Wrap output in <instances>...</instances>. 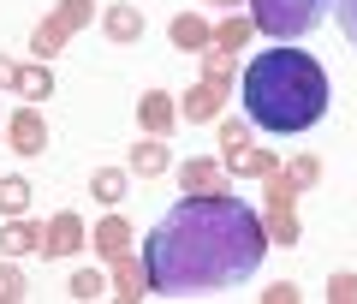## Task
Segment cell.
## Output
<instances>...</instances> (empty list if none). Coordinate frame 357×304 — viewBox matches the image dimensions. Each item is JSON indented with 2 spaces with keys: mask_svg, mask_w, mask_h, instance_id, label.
<instances>
[{
  "mask_svg": "<svg viewBox=\"0 0 357 304\" xmlns=\"http://www.w3.org/2000/svg\"><path fill=\"white\" fill-rule=\"evenodd\" d=\"M220 108H227V78H197V84L178 96V114L191 120V126H208V120H220Z\"/></svg>",
  "mask_w": 357,
  "mask_h": 304,
  "instance_id": "cell-6",
  "label": "cell"
},
{
  "mask_svg": "<svg viewBox=\"0 0 357 304\" xmlns=\"http://www.w3.org/2000/svg\"><path fill=\"white\" fill-rule=\"evenodd\" d=\"M328 298L333 304H357V275H351V268H340V275L328 280Z\"/></svg>",
  "mask_w": 357,
  "mask_h": 304,
  "instance_id": "cell-25",
  "label": "cell"
},
{
  "mask_svg": "<svg viewBox=\"0 0 357 304\" xmlns=\"http://www.w3.org/2000/svg\"><path fill=\"white\" fill-rule=\"evenodd\" d=\"M167 167H173V150H167L161 138H143L137 150H131V167H126V173H131V179H161Z\"/></svg>",
  "mask_w": 357,
  "mask_h": 304,
  "instance_id": "cell-14",
  "label": "cell"
},
{
  "mask_svg": "<svg viewBox=\"0 0 357 304\" xmlns=\"http://www.w3.org/2000/svg\"><path fill=\"white\" fill-rule=\"evenodd\" d=\"M13 84H18V66L6 60V54H0V89H13Z\"/></svg>",
  "mask_w": 357,
  "mask_h": 304,
  "instance_id": "cell-29",
  "label": "cell"
},
{
  "mask_svg": "<svg viewBox=\"0 0 357 304\" xmlns=\"http://www.w3.org/2000/svg\"><path fill=\"white\" fill-rule=\"evenodd\" d=\"M149 268H143V256L131 263V256H119L114 263V298H126V304H137V298H149Z\"/></svg>",
  "mask_w": 357,
  "mask_h": 304,
  "instance_id": "cell-15",
  "label": "cell"
},
{
  "mask_svg": "<svg viewBox=\"0 0 357 304\" xmlns=\"http://www.w3.org/2000/svg\"><path fill=\"white\" fill-rule=\"evenodd\" d=\"M238 101H244V120L256 131L298 138V131L321 126V114H328V72H321L316 54L292 48V42H274L268 54H256L244 66Z\"/></svg>",
  "mask_w": 357,
  "mask_h": 304,
  "instance_id": "cell-2",
  "label": "cell"
},
{
  "mask_svg": "<svg viewBox=\"0 0 357 304\" xmlns=\"http://www.w3.org/2000/svg\"><path fill=\"white\" fill-rule=\"evenodd\" d=\"M262 197H268V227H274V245H298V185L274 167L262 179Z\"/></svg>",
  "mask_w": 357,
  "mask_h": 304,
  "instance_id": "cell-5",
  "label": "cell"
},
{
  "mask_svg": "<svg viewBox=\"0 0 357 304\" xmlns=\"http://www.w3.org/2000/svg\"><path fill=\"white\" fill-rule=\"evenodd\" d=\"M24 275H18V268L13 263H0V304H18V298H24Z\"/></svg>",
  "mask_w": 357,
  "mask_h": 304,
  "instance_id": "cell-24",
  "label": "cell"
},
{
  "mask_svg": "<svg viewBox=\"0 0 357 304\" xmlns=\"http://www.w3.org/2000/svg\"><path fill=\"white\" fill-rule=\"evenodd\" d=\"M66 292H72L77 304H89V298H107V280L96 275V268H77V275L66 280Z\"/></svg>",
  "mask_w": 357,
  "mask_h": 304,
  "instance_id": "cell-22",
  "label": "cell"
},
{
  "mask_svg": "<svg viewBox=\"0 0 357 304\" xmlns=\"http://www.w3.org/2000/svg\"><path fill=\"white\" fill-rule=\"evenodd\" d=\"M72 251H84V215L60 209L54 221H42V256H72Z\"/></svg>",
  "mask_w": 357,
  "mask_h": 304,
  "instance_id": "cell-7",
  "label": "cell"
},
{
  "mask_svg": "<svg viewBox=\"0 0 357 304\" xmlns=\"http://www.w3.org/2000/svg\"><path fill=\"white\" fill-rule=\"evenodd\" d=\"M13 89H18L24 101H48V96H54V72H48L42 60H36V66H18V84H13Z\"/></svg>",
  "mask_w": 357,
  "mask_h": 304,
  "instance_id": "cell-19",
  "label": "cell"
},
{
  "mask_svg": "<svg viewBox=\"0 0 357 304\" xmlns=\"http://www.w3.org/2000/svg\"><path fill=\"white\" fill-rule=\"evenodd\" d=\"M30 197H36V191H30V179L0 173V209H6V215H24V209H30Z\"/></svg>",
  "mask_w": 357,
  "mask_h": 304,
  "instance_id": "cell-20",
  "label": "cell"
},
{
  "mask_svg": "<svg viewBox=\"0 0 357 304\" xmlns=\"http://www.w3.org/2000/svg\"><path fill=\"white\" fill-rule=\"evenodd\" d=\"M220 167H227L232 179H268V173H274V150H250V143H238V150L220 155Z\"/></svg>",
  "mask_w": 357,
  "mask_h": 304,
  "instance_id": "cell-12",
  "label": "cell"
},
{
  "mask_svg": "<svg viewBox=\"0 0 357 304\" xmlns=\"http://www.w3.org/2000/svg\"><path fill=\"white\" fill-rule=\"evenodd\" d=\"M250 30H256L250 18H220V24H215V48L220 54H238L244 42H250Z\"/></svg>",
  "mask_w": 357,
  "mask_h": 304,
  "instance_id": "cell-21",
  "label": "cell"
},
{
  "mask_svg": "<svg viewBox=\"0 0 357 304\" xmlns=\"http://www.w3.org/2000/svg\"><path fill=\"white\" fill-rule=\"evenodd\" d=\"M250 143V120H220V150H238Z\"/></svg>",
  "mask_w": 357,
  "mask_h": 304,
  "instance_id": "cell-26",
  "label": "cell"
},
{
  "mask_svg": "<svg viewBox=\"0 0 357 304\" xmlns=\"http://www.w3.org/2000/svg\"><path fill=\"white\" fill-rule=\"evenodd\" d=\"M96 18V0H60L48 18L36 24V36H30V48H36V60H48V54H60L66 42L77 36V30Z\"/></svg>",
  "mask_w": 357,
  "mask_h": 304,
  "instance_id": "cell-4",
  "label": "cell"
},
{
  "mask_svg": "<svg viewBox=\"0 0 357 304\" xmlns=\"http://www.w3.org/2000/svg\"><path fill=\"white\" fill-rule=\"evenodd\" d=\"M167 36H173V48H185V54H197V48H215V24H208L203 13H178Z\"/></svg>",
  "mask_w": 357,
  "mask_h": 304,
  "instance_id": "cell-13",
  "label": "cell"
},
{
  "mask_svg": "<svg viewBox=\"0 0 357 304\" xmlns=\"http://www.w3.org/2000/svg\"><path fill=\"white\" fill-rule=\"evenodd\" d=\"M286 179H292L298 191H310V185H316V179H321V155H298V161L286 167Z\"/></svg>",
  "mask_w": 357,
  "mask_h": 304,
  "instance_id": "cell-23",
  "label": "cell"
},
{
  "mask_svg": "<svg viewBox=\"0 0 357 304\" xmlns=\"http://www.w3.org/2000/svg\"><path fill=\"white\" fill-rule=\"evenodd\" d=\"M6 143H13L18 155L48 150V126H42V114H36V108H18V114L6 120Z\"/></svg>",
  "mask_w": 357,
  "mask_h": 304,
  "instance_id": "cell-9",
  "label": "cell"
},
{
  "mask_svg": "<svg viewBox=\"0 0 357 304\" xmlns=\"http://www.w3.org/2000/svg\"><path fill=\"white\" fill-rule=\"evenodd\" d=\"M203 6H244V0H203Z\"/></svg>",
  "mask_w": 357,
  "mask_h": 304,
  "instance_id": "cell-30",
  "label": "cell"
},
{
  "mask_svg": "<svg viewBox=\"0 0 357 304\" xmlns=\"http://www.w3.org/2000/svg\"><path fill=\"white\" fill-rule=\"evenodd\" d=\"M268 227L232 191H203L167 209L161 227L143 239V268L155 292H215L238 287L262 268Z\"/></svg>",
  "mask_w": 357,
  "mask_h": 304,
  "instance_id": "cell-1",
  "label": "cell"
},
{
  "mask_svg": "<svg viewBox=\"0 0 357 304\" xmlns=\"http://www.w3.org/2000/svg\"><path fill=\"white\" fill-rule=\"evenodd\" d=\"M126 185H131L126 167H102V173L89 179V197L102 203V209H119V203H126Z\"/></svg>",
  "mask_w": 357,
  "mask_h": 304,
  "instance_id": "cell-18",
  "label": "cell"
},
{
  "mask_svg": "<svg viewBox=\"0 0 357 304\" xmlns=\"http://www.w3.org/2000/svg\"><path fill=\"white\" fill-rule=\"evenodd\" d=\"M328 0H250V24L274 42H298L304 30L321 24Z\"/></svg>",
  "mask_w": 357,
  "mask_h": 304,
  "instance_id": "cell-3",
  "label": "cell"
},
{
  "mask_svg": "<svg viewBox=\"0 0 357 304\" xmlns=\"http://www.w3.org/2000/svg\"><path fill=\"white\" fill-rule=\"evenodd\" d=\"M102 30H107L114 42H137V36H143V13L131 6V0H114L107 18H102Z\"/></svg>",
  "mask_w": 357,
  "mask_h": 304,
  "instance_id": "cell-17",
  "label": "cell"
},
{
  "mask_svg": "<svg viewBox=\"0 0 357 304\" xmlns=\"http://www.w3.org/2000/svg\"><path fill=\"white\" fill-rule=\"evenodd\" d=\"M0 251L6 256H30V251H42V227L30 215H13L6 227H0Z\"/></svg>",
  "mask_w": 357,
  "mask_h": 304,
  "instance_id": "cell-16",
  "label": "cell"
},
{
  "mask_svg": "<svg viewBox=\"0 0 357 304\" xmlns=\"http://www.w3.org/2000/svg\"><path fill=\"white\" fill-rule=\"evenodd\" d=\"M333 13H340V30H345V42L357 48V0H340Z\"/></svg>",
  "mask_w": 357,
  "mask_h": 304,
  "instance_id": "cell-28",
  "label": "cell"
},
{
  "mask_svg": "<svg viewBox=\"0 0 357 304\" xmlns=\"http://www.w3.org/2000/svg\"><path fill=\"white\" fill-rule=\"evenodd\" d=\"M227 179H232V173L215 161V155H191V161L178 167V185H185V197H203V191H232Z\"/></svg>",
  "mask_w": 357,
  "mask_h": 304,
  "instance_id": "cell-8",
  "label": "cell"
},
{
  "mask_svg": "<svg viewBox=\"0 0 357 304\" xmlns=\"http://www.w3.org/2000/svg\"><path fill=\"white\" fill-rule=\"evenodd\" d=\"M89 239H96V251H102L107 263H119V256H131V221L126 215H102L89 227Z\"/></svg>",
  "mask_w": 357,
  "mask_h": 304,
  "instance_id": "cell-10",
  "label": "cell"
},
{
  "mask_svg": "<svg viewBox=\"0 0 357 304\" xmlns=\"http://www.w3.org/2000/svg\"><path fill=\"white\" fill-rule=\"evenodd\" d=\"M298 298H304V292H298L292 280H274V287L262 292V304H298Z\"/></svg>",
  "mask_w": 357,
  "mask_h": 304,
  "instance_id": "cell-27",
  "label": "cell"
},
{
  "mask_svg": "<svg viewBox=\"0 0 357 304\" xmlns=\"http://www.w3.org/2000/svg\"><path fill=\"white\" fill-rule=\"evenodd\" d=\"M137 120H143V131H149V138H161V131L178 126V101L167 96V89H149V96L137 101Z\"/></svg>",
  "mask_w": 357,
  "mask_h": 304,
  "instance_id": "cell-11",
  "label": "cell"
}]
</instances>
